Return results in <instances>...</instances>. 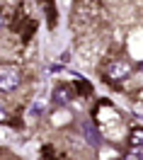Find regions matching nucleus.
I'll use <instances>...</instances> for the list:
<instances>
[{
    "instance_id": "obj_1",
    "label": "nucleus",
    "mask_w": 143,
    "mask_h": 160,
    "mask_svg": "<svg viewBox=\"0 0 143 160\" xmlns=\"http://www.w3.org/2000/svg\"><path fill=\"white\" fill-rule=\"evenodd\" d=\"M20 70L15 68V66H0V92H12L17 90V85H20Z\"/></svg>"
},
{
    "instance_id": "obj_4",
    "label": "nucleus",
    "mask_w": 143,
    "mask_h": 160,
    "mask_svg": "<svg viewBox=\"0 0 143 160\" xmlns=\"http://www.w3.org/2000/svg\"><path fill=\"white\" fill-rule=\"evenodd\" d=\"M82 136H85V141L90 143L92 148H100V146H102V136H100V131H97V126H95L92 121H85V124H82Z\"/></svg>"
},
{
    "instance_id": "obj_5",
    "label": "nucleus",
    "mask_w": 143,
    "mask_h": 160,
    "mask_svg": "<svg viewBox=\"0 0 143 160\" xmlns=\"http://www.w3.org/2000/svg\"><path fill=\"white\" fill-rule=\"evenodd\" d=\"M129 143L131 148H143V126H133L129 131Z\"/></svg>"
},
{
    "instance_id": "obj_3",
    "label": "nucleus",
    "mask_w": 143,
    "mask_h": 160,
    "mask_svg": "<svg viewBox=\"0 0 143 160\" xmlns=\"http://www.w3.org/2000/svg\"><path fill=\"white\" fill-rule=\"evenodd\" d=\"M73 97H75V88H73V85H66V82L56 85L53 92H51V102L56 107H68L73 102Z\"/></svg>"
},
{
    "instance_id": "obj_6",
    "label": "nucleus",
    "mask_w": 143,
    "mask_h": 160,
    "mask_svg": "<svg viewBox=\"0 0 143 160\" xmlns=\"http://www.w3.org/2000/svg\"><path fill=\"white\" fill-rule=\"evenodd\" d=\"M124 160H143V148H129Z\"/></svg>"
},
{
    "instance_id": "obj_9",
    "label": "nucleus",
    "mask_w": 143,
    "mask_h": 160,
    "mask_svg": "<svg viewBox=\"0 0 143 160\" xmlns=\"http://www.w3.org/2000/svg\"><path fill=\"white\" fill-rule=\"evenodd\" d=\"M2 24H5V22H2V12H0V29H2Z\"/></svg>"
},
{
    "instance_id": "obj_2",
    "label": "nucleus",
    "mask_w": 143,
    "mask_h": 160,
    "mask_svg": "<svg viewBox=\"0 0 143 160\" xmlns=\"http://www.w3.org/2000/svg\"><path fill=\"white\" fill-rule=\"evenodd\" d=\"M131 70H133V66L129 63V61H114V63L107 66L104 78L109 80V82H121L124 78H129V75H131Z\"/></svg>"
},
{
    "instance_id": "obj_8",
    "label": "nucleus",
    "mask_w": 143,
    "mask_h": 160,
    "mask_svg": "<svg viewBox=\"0 0 143 160\" xmlns=\"http://www.w3.org/2000/svg\"><path fill=\"white\" fill-rule=\"evenodd\" d=\"M2 121H7V112H5L2 102H0V124H2Z\"/></svg>"
},
{
    "instance_id": "obj_7",
    "label": "nucleus",
    "mask_w": 143,
    "mask_h": 160,
    "mask_svg": "<svg viewBox=\"0 0 143 160\" xmlns=\"http://www.w3.org/2000/svg\"><path fill=\"white\" fill-rule=\"evenodd\" d=\"M49 24H56V10H53V5H49Z\"/></svg>"
}]
</instances>
